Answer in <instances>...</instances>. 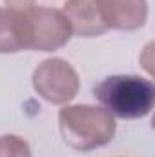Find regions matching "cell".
Returning a JSON list of instances; mask_svg holds the SVG:
<instances>
[{
  "mask_svg": "<svg viewBox=\"0 0 155 157\" xmlns=\"http://www.w3.org/2000/svg\"><path fill=\"white\" fill-rule=\"evenodd\" d=\"M9 9H28L33 6L35 0H4Z\"/></svg>",
  "mask_w": 155,
  "mask_h": 157,
  "instance_id": "obj_9",
  "label": "cell"
},
{
  "mask_svg": "<svg viewBox=\"0 0 155 157\" xmlns=\"http://www.w3.org/2000/svg\"><path fill=\"white\" fill-rule=\"evenodd\" d=\"M26 49L22 9L0 7V53H18Z\"/></svg>",
  "mask_w": 155,
  "mask_h": 157,
  "instance_id": "obj_7",
  "label": "cell"
},
{
  "mask_svg": "<svg viewBox=\"0 0 155 157\" xmlns=\"http://www.w3.org/2000/svg\"><path fill=\"white\" fill-rule=\"evenodd\" d=\"M33 88L49 104H68L80 88V78L75 68L59 57L42 60L33 71Z\"/></svg>",
  "mask_w": 155,
  "mask_h": 157,
  "instance_id": "obj_4",
  "label": "cell"
},
{
  "mask_svg": "<svg viewBox=\"0 0 155 157\" xmlns=\"http://www.w3.org/2000/svg\"><path fill=\"white\" fill-rule=\"evenodd\" d=\"M59 128L70 148L77 152H91L113 141L117 122L100 106L71 104L60 108Z\"/></svg>",
  "mask_w": 155,
  "mask_h": 157,
  "instance_id": "obj_1",
  "label": "cell"
},
{
  "mask_svg": "<svg viewBox=\"0 0 155 157\" xmlns=\"http://www.w3.org/2000/svg\"><path fill=\"white\" fill-rule=\"evenodd\" d=\"M93 97L112 117L142 119L153 110L155 86L137 75H112L93 88Z\"/></svg>",
  "mask_w": 155,
  "mask_h": 157,
  "instance_id": "obj_2",
  "label": "cell"
},
{
  "mask_svg": "<svg viewBox=\"0 0 155 157\" xmlns=\"http://www.w3.org/2000/svg\"><path fill=\"white\" fill-rule=\"evenodd\" d=\"M0 157H31V148L28 141L18 135H2Z\"/></svg>",
  "mask_w": 155,
  "mask_h": 157,
  "instance_id": "obj_8",
  "label": "cell"
},
{
  "mask_svg": "<svg viewBox=\"0 0 155 157\" xmlns=\"http://www.w3.org/2000/svg\"><path fill=\"white\" fill-rule=\"evenodd\" d=\"M99 18L106 29L133 31L148 20L146 0H95Z\"/></svg>",
  "mask_w": 155,
  "mask_h": 157,
  "instance_id": "obj_5",
  "label": "cell"
},
{
  "mask_svg": "<svg viewBox=\"0 0 155 157\" xmlns=\"http://www.w3.org/2000/svg\"><path fill=\"white\" fill-rule=\"evenodd\" d=\"M26 49L55 51L66 46L73 37L70 20L60 9L31 6L22 9Z\"/></svg>",
  "mask_w": 155,
  "mask_h": 157,
  "instance_id": "obj_3",
  "label": "cell"
},
{
  "mask_svg": "<svg viewBox=\"0 0 155 157\" xmlns=\"http://www.w3.org/2000/svg\"><path fill=\"white\" fill-rule=\"evenodd\" d=\"M62 13L70 20L71 31L77 37H99L104 35L108 29L102 26L95 0H66Z\"/></svg>",
  "mask_w": 155,
  "mask_h": 157,
  "instance_id": "obj_6",
  "label": "cell"
}]
</instances>
